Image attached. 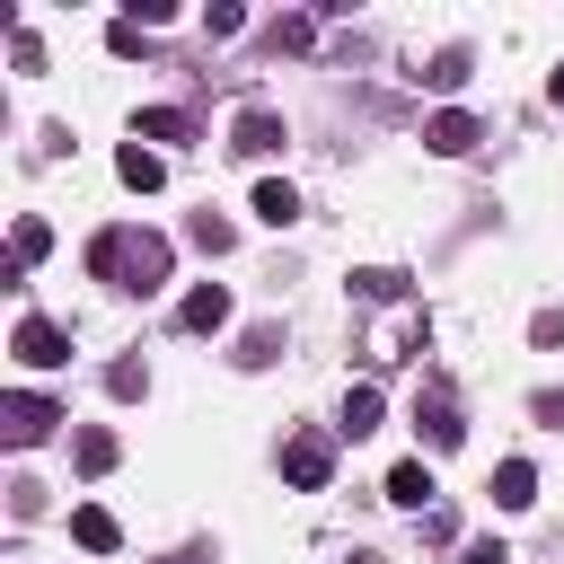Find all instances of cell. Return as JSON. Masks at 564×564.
Segmentation results:
<instances>
[{
	"mask_svg": "<svg viewBox=\"0 0 564 564\" xmlns=\"http://www.w3.org/2000/svg\"><path fill=\"white\" fill-rule=\"evenodd\" d=\"M88 273H97V282H123V291H159V282H167V238H150V229H106V238H88Z\"/></svg>",
	"mask_w": 564,
	"mask_h": 564,
	"instance_id": "cell-1",
	"label": "cell"
},
{
	"mask_svg": "<svg viewBox=\"0 0 564 564\" xmlns=\"http://www.w3.org/2000/svg\"><path fill=\"white\" fill-rule=\"evenodd\" d=\"M9 352H18L26 370H62V361H70V335H62L53 317H18V335H9Z\"/></svg>",
	"mask_w": 564,
	"mask_h": 564,
	"instance_id": "cell-2",
	"label": "cell"
},
{
	"mask_svg": "<svg viewBox=\"0 0 564 564\" xmlns=\"http://www.w3.org/2000/svg\"><path fill=\"white\" fill-rule=\"evenodd\" d=\"M282 141H291V132H282L273 106H238V123H229V150H238V159H273Z\"/></svg>",
	"mask_w": 564,
	"mask_h": 564,
	"instance_id": "cell-3",
	"label": "cell"
},
{
	"mask_svg": "<svg viewBox=\"0 0 564 564\" xmlns=\"http://www.w3.org/2000/svg\"><path fill=\"white\" fill-rule=\"evenodd\" d=\"M282 476H291L300 494H317V485L335 476V449H326L317 432H300V441H282Z\"/></svg>",
	"mask_w": 564,
	"mask_h": 564,
	"instance_id": "cell-4",
	"label": "cell"
},
{
	"mask_svg": "<svg viewBox=\"0 0 564 564\" xmlns=\"http://www.w3.org/2000/svg\"><path fill=\"white\" fill-rule=\"evenodd\" d=\"M176 326H185V335H220V326H229V291H220V282H194V291L176 300Z\"/></svg>",
	"mask_w": 564,
	"mask_h": 564,
	"instance_id": "cell-5",
	"label": "cell"
},
{
	"mask_svg": "<svg viewBox=\"0 0 564 564\" xmlns=\"http://www.w3.org/2000/svg\"><path fill=\"white\" fill-rule=\"evenodd\" d=\"M53 423H62V414H53V405H44V397H26V388H18V397H9V405H0V432H9V441H18V449H35V441H44V432H53Z\"/></svg>",
	"mask_w": 564,
	"mask_h": 564,
	"instance_id": "cell-6",
	"label": "cell"
},
{
	"mask_svg": "<svg viewBox=\"0 0 564 564\" xmlns=\"http://www.w3.org/2000/svg\"><path fill=\"white\" fill-rule=\"evenodd\" d=\"M423 150H432V159H467V150H476V115H458V106H441V115L423 123Z\"/></svg>",
	"mask_w": 564,
	"mask_h": 564,
	"instance_id": "cell-7",
	"label": "cell"
},
{
	"mask_svg": "<svg viewBox=\"0 0 564 564\" xmlns=\"http://www.w3.org/2000/svg\"><path fill=\"white\" fill-rule=\"evenodd\" d=\"M115 176H123L132 194H159V185H167V159H159L150 141H123V150H115Z\"/></svg>",
	"mask_w": 564,
	"mask_h": 564,
	"instance_id": "cell-8",
	"label": "cell"
},
{
	"mask_svg": "<svg viewBox=\"0 0 564 564\" xmlns=\"http://www.w3.org/2000/svg\"><path fill=\"white\" fill-rule=\"evenodd\" d=\"M70 538H79L88 555H115V546H123V529H115L106 502H79V511H70Z\"/></svg>",
	"mask_w": 564,
	"mask_h": 564,
	"instance_id": "cell-9",
	"label": "cell"
},
{
	"mask_svg": "<svg viewBox=\"0 0 564 564\" xmlns=\"http://www.w3.org/2000/svg\"><path fill=\"white\" fill-rule=\"evenodd\" d=\"M494 502H502V511H529V502H538V467H529V458H502V467H494Z\"/></svg>",
	"mask_w": 564,
	"mask_h": 564,
	"instance_id": "cell-10",
	"label": "cell"
},
{
	"mask_svg": "<svg viewBox=\"0 0 564 564\" xmlns=\"http://www.w3.org/2000/svg\"><path fill=\"white\" fill-rule=\"evenodd\" d=\"M441 485H432V467L423 458H405V467H388V502H405V511H423Z\"/></svg>",
	"mask_w": 564,
	"mask_h": 564,
	"instance_id": "cell-11",
	"label": "cell"
},
{
	"mask_svg": "<svg viewBox=\"0 0 564 564\" xmlns=\"http://www.w3.org/2000/svg\"><path fill=\"white\" fill-rule=\"evenodd\" d=\"M132 141H194V123H185L176 106H141V115H132Z\"/></svg>",
	"mask_w": 564,
	"mask_h": 564,
	"instance_id": "cell-12",
	"label": "cell"
},
{
	"mask_svg": "<svg viewBox=\"0 0 564 564\" xmlns=\"http://www.w3.org/2000/svg\"><path fill=\"white\" fill-rule=\"evenodd\" d=\"M256 220H264V229H291V220H300V194H291L282 176H264V185H256Z\"/></svg>",
	"mask_w": 564,
	"mask_h": 564,
	"instance_id": "cell-13",
	"label": "cell"
},
{
	"mask_svg": "<svg viewBox=\"0 0 564 564\" xmlns=\"http://www.w3.org/2000/svg\"><path fill=\"white\" fill-rule=\"evenodd\" d=\"M44 247H53V229H44V220H35V212H26V220H18V229H9V282H18V273H26V264H35V256H44Z\"/></svg>",
	"mask_w": 564,
	"mask_h": 564,
	"instance_id": "cell-14",
	"label": "cell"
},
{
	"mask_svg": "<svg viewBox=\"0 0 564 564\" xmlns=\"http://www.w3.org/2000/svg\"><path fill=\"white\" fill-rule=\"evenodd\" d=\"M414 423L432 432V449H458V441H467V423H458V405H449V397H432V405H423Z\"/></svg>",
	"mask_w": 564,
	"mask_h": 564,
	"instance_id": "cell-15",
	"label": "cell"
},
{
	"mask_svg": "<svg viewBox=\"0 0 564 564\" xmlns=\"http://www.w3.org/2000/svg\"><path fill=\"white\" fill-rule=\"evenodd\" d=\"M115 458H123V441H115L106 423H88V432H79V476H106Z\"/></svg>",
	"mask_w": 564,
	"mask_h": 564,
	"instance_id": "cell-16",
	"label": "cell"
},
{
	"mask_svg": "<svg viewBox=\"0 0 564 564\" xmlns=\"http://www.w3.org/2000/svg\"><path fill=\"white\" fill-rule=\"evenodd\" d=\"M344 432L361 441V432H379V388L361 379V388H344Z\"/></svg>",
	"mask_w": 564,
	"mask_h": 564,
	"instance_id": "cell-17",
	"label": "cell"
},
{
	"mask_svg": "<svg viewBox=\"0 0 564 564\" xmlns=\"http://www.w3.org/2000/svg\"><path fill=\"white\" fill-rule=\"evenodd\" d=\"M414 79H432V88H458V79H467V53H458V44H449V53H432V62H423V70H414Z\"/></svg>",
	"mask_w": 564,
	"mask_h": 564,
	"instance_id": "cell-18",
	"label": "cell"
},
{
	"mask_svg": "<svg viewBox=\"0 0 564 564\" xmlns=\"http://www.w3.org/2000/svg\"><path fill=\"white\" fill-rule=\"evenodd\" d=\"M229 238H238V229H229L220 212H194V247H203V256H229Z\"/></svg>",
	"mask_w": 564,
	"mask_h": 564,
	"instance_id": "cell-19",
	"label": "cell"
},
{
	"mask_svg": "<svg viewBox=\"0 0 564 564\" xmlns=\"http://www.w3.org/2000/svg\"><path fill=\"white\" fill-rule=\"evenodd\" d=\"M352 291H361V300H397V291H405V273H388V264H370V273H352Z\"/></svg>",
	"mask_w": 564,
	"mask_h": 564,
	"instance_id": "cell-20",
	"label": "cell"
},
{
	"mask_svg": "<svg viewBox=\"0 0 564 564\" xmlns=\"http://www.w3.org/2000/svg\"><path fill=\"white\" fill-rule=\"evenodd\" d=\"M106 388H115V397H141V388H150V370H141V361H115V370H106Z\"/></svg>",
	"mask_w": 564,
	"mask_h": 564,
	"instance_id": "cell-21",
	"label": "cell"
},
{
	"mask_svg": "<svg viewBox=\"0 0 564 564\" xmlns=\"http://www.w3.org/2000/svg\"><path fill=\"white\" fill-rule=\"evenodd\" d=\"M238 26H247V9H238V0H220V9L203 18V35H238Z\"/></svg>",
	"mask_w": 564,
	"mask_h": 564,
	"instance_id": "cell-22",
	"label": "cell"
},
{
	"mask_svg": "<svg viewBox=\"0 0 564 564\" xmlns=\"http://www.w3.org/2000/svg\"><path fill=\"white\" fill-rule=\"evenodd\" d=\"M529 335H538V344H564V308H538V317H529Z\"/></svg>",
	"mask_w": 564,
	"mask_h": 564,
	"instance_id": "cell-23",
	"label": "cell"
},
{
	"mask_svg": "<svg viewBox=\"0 0 564 564\" xmlns=\"http://www.w3.org/2000/svg\"><path fill=\"white\" fill-rule=\"evenodd\" d=\"M467 564H511V546L502 538H467Z\"/></svg>",
	"mask_w": 564,
	"mask_h": 564,
	"instance_id": "cell-24",
	"label": "cell"
},
{
	"mask_svg": "<svg viewBox=\"0 0 564 564\" xmlns=\"http://www.w3.org/2000/svg\"><path fill=\"white\" fill-rule=\"evenodd\" d=\"M546 97H555V106H564V70H555V79H546Z\"/></svg>",
	"mask_w": 564,
	"mask_h": 564,
	"instance_id": "cell-25",
	"label": "cell"
},
{
	"mask_svg": "<svg viewBox=\"0 0 564 564\" xmlns=\"http://www.w3.org/2000/svg\"><path fill=\"white\" fill-rule=\"evenodd\" d=\"M352 564H388V555H370V546H361V555H352Z\"/></svg>",
	"mask_w": 564,
	"mask_h": 564,
	"instance_id": "cell-26",
	"label": "cell"
}]
</instances>
